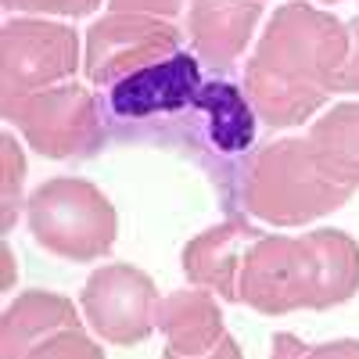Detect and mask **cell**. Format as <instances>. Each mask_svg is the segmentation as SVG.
I'll use <instances>...</instances> for the list:
<instances>
[{"label":"cell","mask_w":359,"mask_h":359,"mask_svg":"<svg viewBox=\"0 0 359 359\" xmlns=\"http://www.w3.org/2000/svg\"><path fill=\"white\" fill-rule=\"evenodd\" d=\"M111 11H130V15H155L176 22V15L184 11V0H108Z\"/></svg>","instance_id":"obj_20"},{"label":"cell","mask_w":359,"mask_h":359,"mask_svg":"<svg viewBox=\"0 0 359 359\" xmlns=\"http://www.w3.org/2000/svg\"><path fill=\"white\" fill-rule=\"evenodd\" d=\"M316 4H341V0H316Z\"/></svg>","instance_id":"obj_23"},{"label":"cell","mask_w":359,"mask_h":359,"mask_svg":"<svg viewBox=\"0 0 359 359\" xmlns=\"http://www.w3.org/2000/svg\"><path fill=\"white\" fill-rule=\"evenodd\" d=\"M262 18V0H187L184 33L198 62L226 72L241 62Z\"/></svg>","instance_id":"obj_11"},{"label":"cell","mask_w":359,"mask_h":359,"mask_svg":"<svg viewBox=\"0 0 359 359\" xmlns=\"http://www.w3.org/2000/svg\"><path fill=\"white\" fill-rule=\"evenodd\" d=\"M0 158H4V184H0V191H4V198H0V208H4V216H0V230L11 233V226L18 223V212H25V151L18 137L8 130L4 137H0Z\"/></svg>","instance_id":"obj_16"},{"label":"cell","mask_w":359,"mask_h":359,"mask_svg":"<svg viewBox=\"0 0 359 359\" xmlns=\"http://www.w3.org/2000/svg\"><path fill=\"white\" fill-rule=\"evenodd\" d=\"M334 94H359V18L348 22V54L334 76Z\"/></svg>","instance_id":"obj_19"},{"label":"cell","mask_w":359,"mask_h":359,"mask_svg":"<svg viewBox=\"0 0 359 359\" xmlns=\"http://www.w3.org/2000/svg\"><path fill=\"white\" fill-rule=\"evenodd\" d=\"M309 144L345 184L359 187V101H341L309 123Z\"/></svg>","instance_id":"obj_15"},{"label":"cell","mask_w":359,"mask_h":359,"mask_svg":"<svg viewBox=\"0 0 359 359\" xmlns=\"http://www.w3.org/2000/svg\"><path fill=\"white\" fill-rule=\"evenodd\" d=\"M69 327H83L72 298L29 287L0 316V359H25L36 345H43L57 331H69Z\"/></svg>","instance_id":"obj_12"},{"label":"cell","mask_w":359,"mask_h":359,"mask_svg":"<svg viewBox=\"0 0 359 359\" xmlns=\"http://www.w3.org/2000/svg\"><path fill=\"white\" fill-rule=\"evenodd\" d=\"M162 359H245V352H241V345H237V341L226 334L212 352H205V355H172V352H165Z\"/></svg>","instance_id":"obj_22"},{"label":"cell","mask_w":359,"mask_h":359,"mask_svg":"<svg viewBox=\"0 0 359 359\" xmlns=\"http://www.w3.org/2000/svg\"><path fill=\"white\" fill-rule=\"evenodd\" d=\"M184 36L187 33L169 18L108 11L104 18H97L86 29V43H83L86 83L108 90L118 79L180 54L184 50Z\"/></svg>","instance_id":"obj_7"},{"label":"cell","mask_w":359,"mask_h":359,"mask_svg":"<svg viewBox=\"0 0 359 359\" xmlns=\"http://www.w3.org/2000/svg\"><path fill=\"white\" fill-rule=\"evenodd\" d=\"M162 294L144 269L130 262L97 266L79 291V309L101 341L133 348L158 331Z\"/></svg>","instance_id":"obj_8"},{"label":"cell","mask_w":359,"mask_h":359,"mask_svg":"<svg viewBox=\"0 0 359 359\" xmlns=\"http://www.w3.org/2000/svg\"><path fill=\"white\" fill-rule=\"evenodd\" d=\"M302 359H359V338H338V341H323L302 348Z\"/></svg>","instance_id":"obj_21"},{"label":"cell","mask_w":359,"mask_h":359,"mask_svg":"<svg viewBox=\"0 0 359 359\" xmlns=\"http://www.w3.org/2000/svg\"><path fill=\"white\" fill-rule=\"evenodd\" d=\"M262 237L255 219L248 212H230L223 223L201 230L198 237L184 245V277L191 287L212 291L223 302H241V273H245V259L248 248Z\"/></svg>","instance_id":"obj_10"},{"label":"cell","mask_w":359,"mask_h":359,"mask_svg":"<svg viewBox=\"0 0 359 359\" xmlns=\"http://www.w3.org/2000/svg\"><path fill=\"white\" fill-rule=\"evenodd\" d=\"M359 294V241L323 226L302 237L262 233L248 248L241 302L262 316L334 309Z\"/></svg>","instance_id":"obj_2"},{"label":"cell","mask_w":359,"mask_h":359,"mask_svg":"<svg viewBox=\"0 0 359 359\" xmlns=\"http://www.w3.org/2000/svg\"><path fill=\"white\" fill-rule=\"evenodd\" d=\"M201 62L194 50H180L158 65H147L104 90V111L118 123H147L158 115H184L201 94Z\"/></svg>","instance_id":"obj_9"},{"label":"cell","mask_w":359,"mask_h":359,"mask_svg":"<svg viewBox=\"0 0 359 359\" xmlns=\"http://www.w3.org/2000/svg\"><path fill=\"white\" fill-rule=\"evenodd\" d=\"M25 226L33 241L69 262L104 259L118 241V208L79 176H54L25 198Z\"/></svg>","instance_id":"obj_4"},{"label":"cell","mask_w":359,"mask_h":359,"mask_svg":"<svg viewBox=\"0 0 359 359\" xmlns=\"http://www.w3.org/2000/svg\"><path fill=\"white\" fill-rule=\"evenodd\" d=\"M83 69V40L57 18L22 15L0 25V101L69 83Z\"/></svg>","instance_id":"obj_6"},{"label":"cell","mask_w":359,"mask_h":359,"mask_svg":"<svg viewBox=\"0 0 359 359\" xmlns=\"http://www.w3.org/2000/svg\"><path fill=\"white\" fill-rule=\"evenodd\" d=\"M4 11H22V15H50V18H86L94 15L104 0H0Z\"/></svg>","instance_id":"obj_18"},{"label":"cell","mask_w":359,"mask_h":359,"mask_svg":"<svg viewBox=\"0 0 359 359\" xmlns=\"http://www.w3.org/2000/svg\"><path fill=\"white\" fill-rule=\"evenodd\" d=\"M0 115L22 133L29 151L50 162L90 158L108 140L101 101L83 83H57L18 101H0Z\"/></svg>","instance_id":"obj_5"},{"label":"cell","mask_w":359,"mask_h":359,"mask_svg":"<svg viewBox=\"0 0 359 359\" xmlns=\"http://www.w3.org/2000/svg\"><path fill=\"white\" fill-rule=\"evenodd\" d=\"M233 187L241 212L269 226H309L355 194L316 155L309 137H280L248 151L233 172Z\"/></svg>","instance_id":"obj_3"},{"label":"cell","mask_w":359,"mask_h":359,"mask_svg":"<svg viewBox=\"0 0 359 359\" xmlns=\"http://www.w3.org/2000/svg\"><path fill=\"white\" fill-rule=\"evenodd\" d=\"M348 54V22L287 0L269 15L255 50L241 65V86L269 130H294L316 118L331 101L334 76Z\"/></svg>","instance_id":"obj_1"},{"label":"cell","mask_w":359,"mask_h":359,"mask_svg":"<svg viewBox=\"0 0 359 359\" xmlns=\"http://www.w3.org/2000/svg\"><path fill=\"white\" fill-rule=\"evenodd\" d=\"M25 359H104V352L83 327H69V331H57L54 338L36 345Z\"/></svg>","instance_id":"obj_17"},{"label":"cell","mask_w":359,"mask_h":359,"mask_svg":"<svg viewBox=\"0 0 359 359\" xmlns=\"http://www.w3.org/2000/svg\"><path fill=\"white\" fill-rule=\"evenodd\" d=\"M194 111L201 118L205 140L212 151L233 158L248 155L252 144L259 137V115L245 94V86H237L233 79H205L201 94L194 101Z\"/></svg>","instance_id":"obj_14"},{"label":"cell","mask_w":359,"mask_h":359,"mask_svg":"<svg viewBox=\"0 0 359 359\" xmlns=\"http://www.w3.org/2000/svg\"><path fill=\"white\" fill-rule=\"evenodd\" d=\"M158 331L165 338V352L172 355H205L226 338L223 309L216 294L205 287L165 294L158 302Z\"/></svg>","instance_id":"obj_13"}]
</instances>
